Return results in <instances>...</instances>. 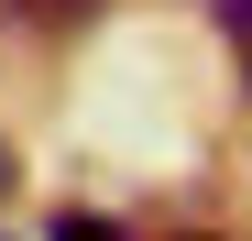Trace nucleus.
<instances>
[{"mask_svg":"<svg viewBox=\"0 0 252 241\" xmlns=\"http://www.w3.org/2000/svg\"><path fill=\"white\" fill-rule=\"evenodd\" d=\"M208 11H220V33L241 44V77H252V0H208Z\"/></svg>","mask_w":252,"mask_h":241,"instance_id":"obj_1","label":"nucleus"},{"mask_svg":"<svg viewBox=\"0 0 252 241\" xmlns=\"http://www.w3.org/2000/svg\"><path fill=\"white\" fill-rule=\"evenodd\" d=\"M55 241H121L110 219H55Z\"/></svg>","mask_w":252,"mask_h":241,"instance_id":"obj_2","label":"nucleus"},{"mask_svg":"<svg viewBox=\"0 0 252 241\" xmlns=\"http://www.w3.org/2000/svg\"><path fill=\"white\" fill-rule=\"evenodd\" d=\"M0 197H11V143H0Z\"/></svg>","mask_w":252,"mask_h":241,"instance_id":"obj_3","label":"nucleus"}]
</instances>
